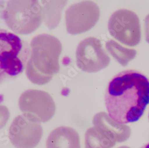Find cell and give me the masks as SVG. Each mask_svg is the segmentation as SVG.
<instances>
[{"label":"cell","instance_id":"cell-16","mask_svg":"<svg viewBox=\"0 0 149 148\" xmlns=\"http://www.w3.org/2000/svg\"><path fill=\"white\" fill-rule=\"evenodd\" d=\"M144 32L146 42L149 44V15H148L144 20Z\"/></svg>","mask_w":149,"mask_h":148},{"label":"cell","instance_id":"cell-7","mask_svg":"<svg viewBox=\"0 0 149 148\" xmlns=\"http://www.w3.org/2000/svg\"><path fill=\"white\" fill-rule=\"evenodd\" d=\"M100 17L98 5L90 0L73 4L65 11V23L68 32L75 35L91 29Z\"/></svg>","mask_w":149,"mask_h":148},{"label":"cell","instance_id":"cell-15","mask_svg":"<svg viewBox=\"0 0 149 148\" xmlns=\"http://www.w3.org/2000/svg\"><path fill=\"white\" fill-rule=\"evenodd\" d=\"M9 109L6 106L0 105V130L5 127L10 118Z\"/></svg>","mask_w":149,"mask_h":148},{"label":"cell","instance_id":"cell-11","mask_svg":"<svg viewBox=\"0 0 149 148\" xmlns=\"http://www.w3.org/2000/svg\"><path fill=\"white\" fill-rule=\"evenodd\" d=\"M46 146L47 148H81L79 135L72 127H57L48 136Z\"/></svg>","mask_w":149,"mask_h":148},{"label":"cell","instance_id":"cell-19","mask_svg":"<svg viewBox=\"0 0 149 148\" xmlns=\"http://www.w3.org/2000/svg\"><path fill=\"white\" fill-rule=\"evenodd\" d=\"M148 120H149V113H148Z\"/></svg>","mask_w":149,"mask_h":148},{"label":"cell","instance_id":"cell-10","mask_svg":"<svg viewBox=\"0 0 149 148\" xmlns=\"http://www.w3.org/2000/svg\"><path fill=\"white\" fill-rule=\"evenodd\" d=\"M93 124L99 131L116 143L125 142L131 136L129 126L115 121L105 112L97 113L93 117Z\"/></svg>","mask_w":149,"mask_h":148},{"label":"cell","instance_id":"cell-2","mask_svg":"<svg viewBox=\"0 0 149 148\" xmlns=\"http://www.w3.org/2000/svg\"><path fill=\"white\" fill-rule=\"evenodd\" d=\"M30 48L31 54L26 67V75L35 84H47L60 70L61 43L53 35L40 34L33 38Z\"/></svg>","mask_w":149,"mask_h":148},{"label":"cell","instance_id":"cell-5","mask_svg":"<svg viewBox=\"0 0 149 148\" xmlns=\"http://www.w3.org/2000/svg\"><path fill=\"white\" fill-rule=\"evenodd\" d=\"M108 30L115 39L128 46L139 45L141 30L139 16L128 9H119L111 14L108 21Z\"/></svg>","mask_w":149,"mask_h":148},{"label":"cell","instance_id":"cell-9","mask_svg":"<svg viewBox=\"0 0 149 148\" xmlns=\"http://www.w3.org/2000/svg\"><path fill=\"white\" fill-rule=\"evenodd\" d=\"M19 105L23 114L35 117L42 122L53 118L56 113V104L48 93L37 89H28L20 96Z\"/></svg>","mask_w":149,"mask_h":148},{"label":"cell","instance_id":"cell-4","mask_svg":"<svg viewBox=\"0 0 149 148\" xmlns=\"http://www.w3.org/2000/svg\"><path fill=\"white\" fill-rule=\"evenodd\" d=\"M3 17L10 29L20 35L32 33L40 28L43 20L38 0H8Z\"/></svg>","mask_w":149,"mask_h":148},{"label":"cell","instance_id":"cell-8","mask_svg":"<svg viewBox=\"0 0 149 148\" xmlns=\"http://www.w3.org/2000/svg\"><path fill=\"white\" fill-rule=\"evenodd\" d=\"M78 67L83 71L96 73L106 68L110 58L101 41L95 37H88L82 40L76 50Z\"/></svg>","mask_w":149,"mask_h":148},{"label":"cell","instance_id":"cell-1","mask_svg":"<svg viewBox=\"0 0 149 148\" xmlns=\"http://www.w3.org/2000/svg\"><path fill=\"white\" fill-rule=\"evenodd\" d=\"M149 104V80L141 73L127 70L108 84L105 105L111 118L123 124L139 121Z\"/></svg>","mask_w":149,"mask_h":148},{"label":"cell","instance_id":"cell-14","mask_svg":"<svg viewBox=\"0 0 149 148\" xmlns=\"http://www.w3.org/2000/svg\"><path fill=\"white\" fill-rule=\"evenodd\" d=\"M116 143L100 133L94 126L89 128L85 132V148H113Z\"/></svg>","mask_w":149,"mask_h":148},{"label":"cell","instance_id":"cell-12","mask_svg":"<svg viewBox=\"0 0 149 148\" xmlns=\"http://www.w3.org/2000/svg\"><path fill=\"white\" fill-rule=\"evenodd\" d=\"M68 0H41L43 20L50 29L56 28L61 19L62 11Z\"/></svg>","mask_w":149,"mask_h":148},{"label":"cell","instance_id":"cell-13","mask_svg":"<svg viewBox=\"0 0 149 148\" xmlns=\"http://www.w3.org/2000/svg\"><path fill=\"white\" fill-rule=\"evenodd\" d=\"M106 47L110 54L123 67L127 66L137 54L135 49L124 47L112 39L106 42Z\"/></svg>","mask_w":149,"mask_h":148},{"label":"cell","instance_id":"cell-6","mask_svg":"<svg viewBox=\"0 0 149 148\" xmlns=\"http://www.w3.org/2000/svg\"><path fill=\"white\" fill-rule=\"evenodd\" d=\"M41 122L35 117L26 114L16 117L8 130L11 143L16 148H35L42 137Z\"/></svg>","mask_w":149,"mask_h":148},{"label":"cell","instance_id":"cell-17","mask_svg":"<svg viewBox=\"0 0 149 148\" xmlns=\"http://www.w3.org/2000/svg\"><path fill=\"white\" fill-rule=\"evenodd\" d=\"M141 148H149V142L146 143L145 145H144Z\"/></svg>","mask_w":149,"mask_h":148},{"label":"cell","instance_id":"cell-3","mask_svg":"<svg viewBox=\"0 0 149 148\" xmlns=\"http://www.w3.org/2000/svg\"><path fill=\"white\" fill-rule=\"evenodd\" d=\"M30 54V45L26 41L0 28V84L22 74Z\"/></svg>","mask_w":149,"mask_h":148},{"label":"cell","instance_id":"cell-18","mask_svg":"<svg viewBox=\"0 0 149 148\" xmlns=\"http://www.w3.org/2000/svg\"><path fill=\"white\" fill-rule=\"evenodd\" d=\"M118 148H131V147H128L127 146H120V147H119Z\"/></svg>","mask_w":149,"mask_h":148}]
</instances>
